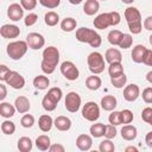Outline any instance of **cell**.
Returning <instances> with one entry per match:
<instances>
[{
    "label": "cell",
    "mask_w": 152,
    "mask_h": 152,
    "mask_svg": "<svg viewBox=\"0 0 152 152\" xmlns=\"http://www.w3.org/2000/svg\"><path fill=\"white\" fill-rule=\"evenodd\" d=\"M43 59L40 69L44 74L50 75L56 70V66L59 62V51L56 46H48L43 51Z\"/></svg>",
    "instance_id": "obj_1"
},
{
    "label": "cell",
    "mask_w": 152,
    "mask_h": 152,
    "mask_svg": "<svg viewBox=\"0 0 152 152\" xmlns=\"http://www.w3.org/2000/svg\"><path fill=\"white\" fill-rule=\"evenodd\" d=\"M76 39L81 43H87L91 48H99L102 43L101 36L91 28L88 27H80L76 30Z\"/></svg>",
    "instance_id": "obj_2"
},
{
    "label": "cell",
    "mask_w": 152,
    "mask_h": 152,
    "mask_svg": "<svg viewBox=\"0 0 152 152\" xmlns=\"http://www.w3.org/2000/svg\"><path fill=\"white\" fill-rule=\"evenodd\" d=\"M125 19L127 21L128 28L133 34H138L142 30V23H141V14L137 7H127L125 10Z\"/></svg>",
    "instance_id": "obj_3"
},
{
    "label": "cell",
    "mask_w": 152,
    "mask_h": 152,
    "mask_svg": "<svg viewBox=\"0 0 152 152\" xmlns=\"http://www.w3.org/2000/svg\"><path fill=\"white\" fill-rule=\"evenodd\" d=\"M121 20V17L119 14V12L116 11H112V12H108V13H101L99 14L93 24L95 26V28H99V30H104L109 26H115L120 23Z\"/></svg>",
    "instance_id": "obj_4"
},
{
    "label": "cell",
    "mask_w": 152,
    "mask_h": 152,
    "mask_svg": "<svg viewBox=\"0 0 152 152\" xmlns=\"http://www.w3.org/2000/svg\"><path fill=\"white\" fill-rule=\"evenodd\" d=\"M27 49L28 45L26 40H15L7 45L6 52L10 56V58H12L13 61H18L24 57V55L27 52Z\"/></svg>",
    "instance_id": "obj_5"
},
{
    "label": "cell",
    "mask_w": 152,
    "mask_h": 152,
    "mask_svg": "<svg viewBox=\"0 0 152 152\" xmlns=\"http://www.w3.org/2000/svg\"><path fill=\"white\" fill-rule=\"evenodd\" d=\"M87 63H88V68H89L90 72H93L95 75H99V74H101V72L104 71V66H106L104 58L97 51H94V52H91V53L88 55Z\"/></svg>",
    "instance_id": "obj_6"
},
{
    "label": "cell",
    "mask_w": 152,
    "mask_h": 152,
    "mask_svg": "<svg viewBox=\"0 0 152 152\" xmlns=\"http://www.w3.org/2000/svg\"><path fill=\"white\" fill-rule=\"evenodd\" d=\"M82 116L88 121H96L100 118V107L96 102L89 101L82 107Z\"/></svg>",
    "instance_id": "obj_7"
},
{
    "label": "cell",
    "mask_w": 152,
    "mask_h": 152,
    "mask_svg": "<svg viewBox=\"0 0 152 152\" xmlns=\"http://www.w3.org/2000/svg\"><path fill=\"white\" fill-rule=\"evenodd\" d=\"M81 102H82V99L81 96L76 93V91H70L66 94L65 96V100H64V106H65V109L70 113H76L80 107H81Z\"/></svg>",
    "instance_id": "obj_8"
},
{
    "label": "cell",
    "mask_w": 152,
    "mask_h": 152,
    "mask_svg": "<svg viewBox=\"0 0 152 152\" xmlns=\"http://www.w3.org/2000/svg\"><path fill=\"white\" fill-rule=\"evenodd\" d=\"M59 69H61L62 75H63L66 80H69V81H75V80H77L78 76H80V71H78L77 66H76L72 62H70V61H64V62L61 64Z\"/></svg>",
    "instance_id": "obj_9"
},
{
    "label": "cell",
    "mask_w": 152,
    "mask_h": 152,
    "mask_svg": "<svg viewBox=\"0 0 152 152\" xmlns=\"http://www.w3.org/2000/svg\"><path fill=\"white\" fill-rule=\"evenodd\" d=\"M5 82L13 89H21L25 86V78L18 71H13V70H11L7 74Z\"/></svg>",
    "instance_id": "obj_10"
},
{
    "label": "cell",
    "mask_w": 152,
    "mask_h": 152,
    "mask_svg": "<svg viewBox=\"0 0 152 152\" xmlns=\"http://www.w3.org/2000/svg\"><path fill=\"white\" fill-rule=\"evenodd\" d=\"M26 42L32 50H39L45 45V38L38 32H30L26 37Z\"/></svg>",
    "instance_id": "obj_11"
},
{
    "label": "cell",
    "mask_w": 152,
    "mask_h": 152,
    "mask_svg": "<svg viewBox=\"0 0 152 152\" xmlns=\"http://www.w3.org/2000/svg\"><path fill=\"white\" fill-rule=\"evenodd\" d=\"M0 34L2 38L6 39H13L17 38L20 34V28L17 25H11V24H5L0 27Z\"/></svg>",
    "instance_id": "obj_12"
},
{
    "label": "cell",
    "mask_w": 152,
    "mask_h": 152,
    "mask_svg": "<svg viewBox=\"0 0 152 152\" xmlns=\"http://www.w3.org/2000/svg\"><path fill=\"white\" fill-rule=\"evenodd\" d=\"M7 15L13 21H19L24 17V7L20 4H11L7 8Z\"/></svg>",
    "instance_id": "obj_13"
},
{
    "label": "cell",
    "mask_w": 152,
    "mask_h": 152,
    "mask_svg": "<svg viewBox=\"0 0 152 152\" xmlns=\"http://www.w3.org/2000/svg\"><path fill=\"white\" fill-rule=\"evenodd\" d=\"M140 95V89L137 84L132 83V84H128L125 87L124 89V99L128 102H133L135 101Z\"/></svg>",
    "instance_id": "obj_14"
},
{
    "label": "cell",
    "mask_w": 152,
    "mask_h": 152,
    "mask_svg": "<svg viewBox=\"0 0 152 152\" xmlns=\"http://www.w3.org/2000/svg\"><path fill=\"white\" fill-rule=\"evenodd\" d=\"M76 146L81 151H89L93 146V138L89 134H80L76 139Z\"/></svg>",
    "instance_id": "obj_15"
},
{
    "label": "cell",
    "mask_w": 152,
    "mask_h": 152,
    "mask_svg": "<svg viewBox=\"0 0 152 152\" xmlns=\"http://www.w3.org/2000/svg\"><path fill=\"white\" fill-rule=\"evenodd\" d=\"M53 126L62 132H66L71 128V120L68 116L64 115H59L53 120Z\"/></svg>",
    "instance_id": "obj_16"
},
{
    "label": "cell",
    "mask_w": 152,
    "mask_h": 152,
    "mask_svg": "<svg viewBox=\"0 0 152 152\" xmlns=\"http://www.w3.org/2000/svg\"><path fill=\"white\" fill-rule=\"evenodd\" d=\"M14 106H15V109L17 112H19L20 114H24V113H27L31 108V104H30V101L26 96H18L14 101Z\"/></svg>",
    "instance_id": "obj_17"
},
{
    "label": "cell",
    "mask_w": 152,
    "mask_h": 152,
    "mask_svg": "<svg viewBox=\"0 0 152 152\" xmlns=\"http://www.w3.org/2000/svg\"><path fill=\"white\" fill-rule=\"evenodd\" d=\"M137 135H138V131H137L135 126H132V125L127 124L121 128V137H122L124 140L132 141L137 138Z\"/></svg>",
    "instance_id": "obj_18"
},
{
    "label": "cell",
    "mask_w": 152,
    "mask_h": 152,
    "mask_svg": "<svg viewBox=\"0 0 152 152\" xmlns=\"http://www.w3.org/2000/svg\"><path fill=\"white\" fill-rule=\"evenodd\" d=\"M116 106H118V101H116L115 96H113V95H104L101 99V107L104 110L112 112L115 109Z\"/></svg>",
    "instance_id": "obj_19"
},
{
    "label": "cell",
    "mask_w": 152,
    "mask_h": 152,
    "mask_svg": "<svg viewBox=\"0 0 152 152\" xmlns=\"http://www.w3.org/2000/svg\"><path fill=\"white\" fill-rule=\"evenodd\" d=\"M146 46L141 45V44H138L133 48L132 50V61L134 63H142V59H144V56L146 53Z\"/></svg>",
    "instance_id": "obj_20"
},
{
    "label": "cell",
    "mask_w": 152,
    "mask_h": 152,
    "mask_svg": "<svg viewBox=\"0 0 152 152\" xmlns=\"http://www.w3.org/2000/svg\"><path fill=\"white\" fill-rule=\"evenodd\" d=\"M106 62H108L109 64L110 63H116V62H121L122 61V55L120 52L119 49H115V48H110L106 51Z\"/></svg>",
    "instance_id": "obj_21"
},
{
    "label": "cell",
    "mask_w": 152,
    "mask_h": 152,
    "mask_svg": "<svg viewBox=\"0 0 152 152\" xmlns=\"http://www.w3.org/2000/svg\"><path fill=\"white\" fill-rule=\"evenodd\" d=\"M38 126L42 132H49L53 126V120L50 115L43 114V115H40V118L38 120Z\"/></svg>",
    "instance_id": "obj_22"
},
{
    "label": "cell",
    "mask_w": 152,
    "mask_h": 152,
    "mask_svg": "<svg viewBox=\"0 0 152 152\" xmlns=\"http://www.w3.org/2000/svg\"><path fill=\"white\" fill-rule=\"evenodd\" d=\"M15 106L11 104L10 102H1L0 103V115L5 119H10L15 113Z\"/></svg>",
    "instance_id": "obj_23"
},
{
    "label": "cell",
    "mask_w": 152,
    "mask_h": 152,
    "mask_svg": "<svg viewBox=\"0 0 152 152\" xmlns=\"http://www.w3.org/2000/svg\"><path fill=\"white\" fill-rule=\"evenodd\" d=\"M100 8V4L97 0H87L83 6V12L87 15H94Z\"/></svg>",
    "instance_id": "obj_24"
},
{
    "label": "cell",
    "mask_w": 152,
    "mask_h": 152,
    "mask_svg": "<svg viewBox=\"0 0 152 152\" xmlns=\"http://www.w3.org/2000/svg\"><path fill=\"white\" fill-rule=\"evenodd\" d=\"M49 84H50V80L46 76H44V75H38V76H36L33 78V86L38 90H45V89H48Z\"/></svg>",
    "instance_id": "obj_25"
},
{
    "label": "cell",
    "mask_w": 152,
    "mask_h": 152,
    "mask_svg": "<svg viewBox=\"0 0 152 152\" xmlns=\"http://www.w3.org/2000/svg\"><path fill=\"white\" fill-rule=\"evenodd\" d=\"M86 86L88 89L90 90H97L101 86H102V81L99 76H96L95 74H93L91 76H88L86 80Z\"/></svg>",
    "instance_id": "obj_26"
},
{
    "label": "cell",
    "mask_w": 152,
    "mask_h": 152,
    "mask_svg": "<svg viewBox=\"0 0 152 152\" xmlns=\"http://www.w3.org/2000/svg\"><path fill=\"white\" fill-rule=\"evenodd\" d=\"M36 146L40 151H48L50 148V146H51L50 138L46 134H42V135L37 137V139H36Z\"/></svg>",
    "instance_id": "obj_27"
},
{
    "label": "cell",
    "mask_w": 152,
    "mask_h": 152,
    "mask_svg": "<svg viewBox=\"0 0 152 152\" xmlns=\"http://www.w3.org/2000/svg\"><path fill=\"white\" fill-rule=\"evenodd\" d=\"M104 131H106V126H104V124H101V122L93 124L89 128V132H90L91 137H94V138L104 137Z\"/></svg>",
    "instance_id": "obj_28"
},
{
    "label": "cell",
    "mask_w": 152,
    "mask_h": 152,
    "mask_svg": "<svg viewBox=\"0 0 152 152\" xmlns=\"http://www.w3.org/2000/svg\"><path fill=\"white\" fill-rule=\"evenodd\" d=\"M32 146H33L32 140L28 137H21L17 144V147L20 152H30L32 150Z\"/></svg>",
    "instance_id": "obj_29"
},
{
    "label": "cell",
    "mask_w": 152,
    "mask_h": 152,
    "mask_svg": "<svg viewBox=\"0 0 152 152\" xmlns=\"http://www.w3.org/2000/svg\"><path fill=\"white\" fill-rule=\"evenodd\" d=\"M76 26H77V21L74 18H70V17L63 19L62 23H61V28L64 32H71L76 28Z\"/></svg>",
    "instance_id": "obj_30"
},
{
    "label": "cell",
    "mask_w": 152,
    "mask_h": 152,
    "mask_svg": "<svg viewBox=\"0 0 152 152\" xmlns=\"http://www.w3.org/2000/svg\"><path fill=\"white\" fill-rule=\"evenodd\" d=\"M44 21L48 26H55L59 21V15H58V13H56L53 11H50L44 15Z\"/></svg>",
    "instance_id": "obj_31"
},
{
    "label": "cell",
    "mask_w": 152,
    "mask_h": 152,
    "mask_svg": "<svg viewBox=\"0 0 152 152\" xmlns=\"http://www.w3.org/2000/svg\"><path fill=\"white\" fill-rule=\"evenodd\" d=\"M124 72V66L121 64V62H116V63H110L108 66V74L110 77L118 76L120 74Z\"/></svg>",
    "instance_id": "obj_32"
},
{
    "label": "cell",
    "mask_w": 152,
    "mask_h": 152,
    "mask_svg": "<svg viewBox=\"0 0 152 152\" xmlns=\"http://www.w3.org/2000/svg\"><path fill=\"white\" fill-rule=\"evenodd\" d=\"M110 82H112V84H113L115 88H118V89L124 88V86H125L126 82H127V76L125 75V72H122V74H120V75H118V76L110 77Z\"/></svg>",
    "instance_id": "obj_33"
},
{
    "label": "cell",
    "mask_w": 152,
    "mask_h": 152,
    "mask_svg": "<svg viewBox=\"0 0 152 152\" xmlns=\"http://www.w3.org/2000/svg\"><path fill=\"white\" fill-rule=\"evenodd\" d=\"M122 34H124V33H122L121 31H119V30H112V31L108 33L107 39H108V42H109L112 45H119Z\"/></svg>",
    "instance_id": "obj_34"
},
{
    "label": "cell",
    "mask_w": 152,
    "mask_h": 152,
    "mask_svg": "<svg viewBox=\"0 0 152 152\" xmlns=\"http://www.w3.org/2000/svg\"><path fill=\"white\" fill-rule=\"evenodd\" d=\"M42 106H43V108H44L46 112H52V110L56 109L57 103L46 94V95H44V97H43V100H42Z\"/></svg>",
    "instance_id": "obj_35"
},
{
    "label": "cell",
    "mask_w": 152,
    "mask_h": 152,
    "mask_svg": "<svg viewBox=\"0 0 152 152\" xmlns=\"http://www.w3.org/2000/svg\"><path fill=\"white\" fill-rule=\"evenodd\" d=\"M48 95H49L56 103H58V102L61 101L62 96H63V91H62V89L58 88V87H52V88L49 89Z\"/></svg>",
    "instance_id": "obj_36"
},
{
    "label": "cell",
    "mask_w": 152,
    "mask_h": 152,
    "mask_svg": "<svg viewBox=\"0 0 152 152\" xmlns=\"http://www.w3.org/2000/svg\"><path fill=\"white\" fill-rule=\"evenodd\" d=\"M1 132L4 134H7V135L13 134L15 132V125H14V122H12L10 120H5L1 124Z\"/></svg>",
    "instance_id": "obj_37"
},
{
    "label": "cell",
    "mask_w": 152,
    "mask_h": 152,
    "mask_svg": "<svg viewBox=\"0 0 152 152\" xmlns=\"http://www.w3.org/2000/svg\"><path fill=\"white\" fill-rule=\"evenodd\" d=\"M132 44H133V38H132V36L128 34V33H124L118 46L121 48V49H128V48L132 46Z\"/></svg>",
    "instance_id": "obj_38"
},
{
    "label": "cell",
    "mask_w": 152,
    "mask_h": 152,
    "mask_svg": "<svg viewBox=\"0 0 152 152\" xmlns=\"http://www.w3.org/2000/svg\"><path fill=\"white\" fill-rule=\"evenodd\" d=\"M99 150L101 151V152H113L114 150H115V146H114V144L110 141V139H104V140H102L101 142H100V145H99Z\"/></svg>",
    "instance_id": "obj_39"
},
{
    "label": "cell",
    "mask_w": 152,
    "mask_h": 152,
    "mask_svg": "<svg viewBox=\"0 0 152 152\" xmlns=\"http://www.w3.org/2000/svg\"><path fill=\"white\" fill-rule=\"evenodd\" d=\"M20 124L25 128H31L34 125V118L31 114H24L20 119Z\"/></svg>",
    "instance_id": "obj_40"
},
{
    "label": "cell",
    "mask_w": 152,
    "mask_h": 152,
    "mask_svg": "<svg viewBox=\"0 0 152 152\" xmlns=\"http://www.w3.org/2000/svg\"><path fill=\"white\" fill-rule=\"evenodd\" d=\"M120 114H121V124L127 125V124H131L133 121L134 115H133L132 110H129V109H122L120 112Z\"/></svg>",
    "instance_id": "obj_41"
},
{
    "label": "cell",
    "mask_w": 152,
    "mask_h": 152,
    "mask_svg": "<svg viewBox=\"0 0 152 152\" xmlns=\"http://www.w3.org/2000/svg\"><path fill=\"white\" fill-rule=\"evenodd\" d=\"M108 121H109V124L115 125V126L121 125V114H120V112L113 110V112L109 114V116H108Z\"/></svg>",
    "instance_id": "obj_42"
},
{
    "label": "cell",
    "mask_w": 152,
    "mask_h": 152,
    "mask_svg": "<svg viewBox=\"0 0 152 152\" xmlns=\"http://www.w3.org/2000/svg\"><path fill=\"white\" fill-rule=\"evenodd\" d=\"M38 1L42 6H44L46 8H50V10L58 7L59 4H61V0H38Z\"/></svg>",
    "instance_id": "obj_43"
},
{
    "label": "cell",
    "mask_w": 152,
    "mask_h": 152,
    "mask_svg": "<svg viewBox=\"0 0 152 152\" xmlns=\"http://www.w3.org/2000/svg\"><path fill=\"white\" fill-rule=\"evenodd\" d=\"M116 128H115V125H107L106 126V131H104V137L107 139H113L116 137Z\"/></svg>",
    "instance_id": "obj_44"
},
{
    "label": "cell",
    "mask_w": 152,
    "mask_h": 152,
    "mask_svg": "<svg viewBox=\"0 0 152 152\" xmlns=\"http://www.w3.org/2000/svg\"><path fill=\"white\" fill-rule=\"evenodd\" d=\"M141 119L146 124H151L152 122V108L151 107H146V108L142 109V112H141Z\"/></svg>",
    "instance_id": "obj_45"
},
{
    "label": "cell",
    "mask_w": 152,
    "mask_h": 152,
    "mask_svg": "<svg viewBox=\"0 0 152 152\" xmlns=\"http://www.w3.org/2000/svg\"><path fill=\"white\" fill-rule=\"evenodd\" d=\"M37 20H38V15L36 13H28L24 19V24L26 26H32L37 23Z\"/></svg>",
    "instance_id": "obj_46"
},
{
    "label": "cell",
    "mask_w": 152,
    "mask_h": 152,
    "mask_svg": "<svg viewBox=\"0 0 152 152\" xmlns=\"http://www.w3.org/2000/svg\"><path fill=\"white\" fill-rule=\"evenodd\" d=\"M142 100L146 102V103H152V87H147L142 90Z\"/></svg>",
    "instance_id": "obj_47"
},
{
    "label": "cell",
    "mask_w": 152,
    "mask_h": 152,
    "mask_svg": "<svg viewBox=\"0 0 152 152\" xmlns=\"http://www.w3.org/2000/svg\"><path fill=\"white\" fill-rule=\"evenodd\" d=\"M20 5L24 7V10L31 11L37 6V0H20Z\"/></svg>",
    "instance_id": "obj_48"
},
{
    "label": "cell",
    "mask_w": 152,
    "mask_h": 152,
    "mask_svg": "<svg viewBox=\"0 0 152 152\" xmlns=\"http://www.w3.org/2000/svg\"><path fill=\"white\" fill-rule=\"evenodd\" d=\"M142 63L145 65H148V66H152V50H146V53L144 56V59H142Z\"/></svg>",
    "instance_id": "obj_49"
},
{
    "label": "cell",
    "mask_w": 152,
    "mask_h": 152,
    "mask_svg": "<svg viewBox=\"0 0 152 152\" xmlns=\"http://www.w3.org/2000/svg\"><path fill=\"white\" fill-rule=\"evenodd\" d=\"M11 70L6 66V65H0V80L1 81H5V78H6V76H7V74L10 72Z\"/></svg>",
    "instance_id": "obj_50"
},
{
    "label": "cell",
    "mask_w": 152,
    "mask_h": 152,
    "mask_svg": "<svg viewBox=\"0 0 152 152\" xmlns=\"http://www.w3.org/2000/svg\"><path fill=\"white\" fill-rule=\"evenodd\" d=\"M49 151H50V152H64L65 148H64V146L61 145V144H53V145L50 146Z\"/></svg>",
    "instance_id": "obj_51"
},
{
    "label": "cell",
    "mask_w": 152,
    "mask_h": 152,
    "mask_svg": "<svg viewBox=\"0 0 152 152\" xmlns=\"http://www.w3.org/2000/svg\"><path fill=\"white\" fill-rule=\"evenodd\" d=\"M144 27L148 31H152V15L147 17L145 20H144Z\"/></svg>",
    "instance_id": "obj_52"
},
{
    "label": "cell",
    "mask_w": 152,
    "mask_h": 152,
    "mask_svg": "<svg viewBox=\"0 0 152 152\" xmlns=\"http://www.w3.org/2000/svg\"><path fill=\"white\" fill-rule=\"evenodd\" d=\"M6 96H7V89H6V86L1 83V84H0V100L4 101Z\"/></svg>",
    "instance_id": "obj_53"
},
{
    "label": "cell",
    "mask_w": 152,
    "mask_h": 152,
    "mask_svg": "<svg viewBox=\"0 0 152 152\" xmlns=\"http://www.w3.org/2000/svg\"><path fill=\"white\" fill-rule=\"evenodd\" d=\"M145 142H146V145H147L148 147L152 148V132H148V133L146 134V137H145Z\"/></svg>",
    "instance_id": "obj_54"
},
{
    "label": "cell",
    "mask_w": 152,
    "mask_h": 152,
    "mask_svg": "<svg viewBox=\"0 0 152 152\" xmlns=\"http://www.w3.org/2000/svg\"><path fill=\"white\" fill-rule=\"evenodd\" d=\"M125 151H126V152H138V148L134 147V146H127V147L125 148Z\"/></svg>",
    "instance_id": "obj_55"
},
{
    "label": "cell",
    "mask_w": 152,
    "mask_h": 152,
    "mask_svg": "<svg viewBox=\"0 0 152 152\" xmlns=\"http://www.w3.org/2000/svg\"><path fill=\"white\" fill-rule=\"evenodd\" d=\"M146 80H147V82H150L152 84V70L146 74Z\"/></svg>",
    "instance_id": "obj_56"
},
{
    "label": "cell",
    "mask_w": 152,
    "mask_h": 152,
    "mask_svg": "<svg viewBox=\"0 0 152 152\" xmlns=\"http://www.w3.org/2000/svg\"><path fill=\"white\" fill-rule=\"evenodd\" d=\"M71 5H78V4H81L83 0H68Z\"/></svg>",
    "instance_id": "obj_57"
},
{
    "label": "cell",
    "mask_w": 152,
    "mask_h": 152,
    "mask_svg": "<svg viewBox=\"0 0 152 152\" xmlns=\"http://www.w3.org/2000/svg\"><path fill=\"white\" fill-rule=\"evenodd\" d=\"M121 1H122L124 4H127V5H129V4H132L134 0H121Z\"/></svg>",
    "instance_id": "obj_58"
},
{
    "label": "cell",
    "mask_w": 152,
    "mask_h": 152,
    "mask_svg": "<svg viewBox=\"0 0 152 152\" xmlns=\"http://www.w3.org/2000/svg\"><path fill=\"white\" fill-rule=\"evenodd\" d=\"M150 44H151V45H152V34H151V36H150Z\"/></svg>",
    "instance_id": "obj_59"
},
{
    "label": "cell",
    "mask_w": 152,
    "mask_h": 152,
    "mask_svg": "<svg viewBox=\"0 0 152 152\" xmlns=\"http://www.w3.org/2000/svg\"><path fill=\"white\" fill-rule=\"evenodd\" d=\"M102 1H106V0H102Z\"/></svg>",
    "instance_id": "obj_60"
},
{
    "label": "cell",
    "mask_w": 152,
    "mask_h": 152,
    "mask_svg": "<svg viewBox=\"0 0 152 152\" xmlns=\"http://www.w3.org/2000/svg\"><path fill=\"white\" fill-rule=\"evenodd\" d=\"M150 125H152V122H151V124H150Z\"/></svg>",
    "instance_id": "obj_61"
}]
</instances>
